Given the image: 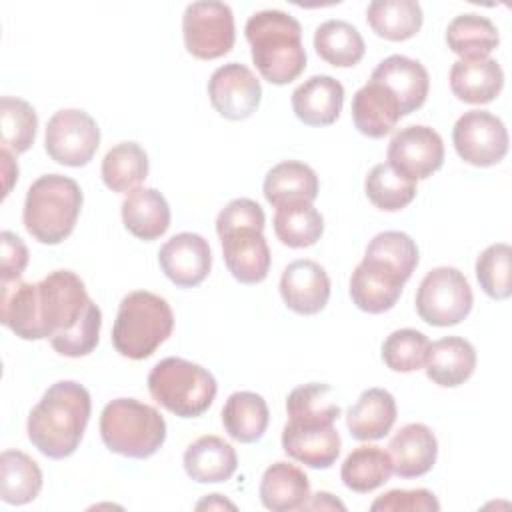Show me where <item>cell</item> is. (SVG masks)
<instances>
[{
	"label": "cell",
	"instance_id": "obj_48",
	"mask_svg": "<svg viewBox=\"0 0 512 512\" xmlns=\"http://www.w3.org/2000/svg\"><path fill=\"white\" fill-rule=\"evenodd\" d=\"M196 508H198V510H200V508H208V510H210V508H232V510H234L236 506H234L232 502H228L226 498H222L220 494H208V498H204L202 502H198Z\"/></svg>",
	"mask_w": 512,
	"mask_h": 512
},
{
	"label": "cell",
	"instance_id": "obj_25",
	"mask_svg": "<svg viewBox=\"0 0 512 512\" xmlns=\"http://www.w3.org/2000/svg\"><path fill=\"white\" fill-rule=\"evenodd\" d=\"M504 86V70L494 58L456 60L450 68L452 94L468 104L492 102Z\"/></svg>",
	"mask_w": 512,
	"mask_h": 512
},
{
	"label": "cell",
	"instance_id": "obj_18",
	"mask_svg": "<svg viewBox=\"0 0 512 512\" xmlns=\"http://www.w3.org/2000/svg\"><path fill=\"white\" fill-rule=\"evenodd\" d=\"M350 112L356 130L368 138H384L402 118V108L396 96L376 80H368L356 90Z\"/></svg>",
	"mask_w": 512,
	"mask_h": 512
},
{
	"label": "cell",
	"instance_id": "obj_5",
	"mask_svg": "<svg viewBox=\"0 0 512 512\" xmlns=\"http://www.w3.org/2000/svg\"><path fill=\"white\" fill-rule=\"evenodd\" d=\"M82 202L84 196L76 180L62 174H44L26 192L24 228L40 244H60L72 234Z\"/></svg>",
	"mask_w": 512,
	"mask_h": 512
},
{
	"label": "cell",
	"instance_id": "obj_47",
	"mask_svg": "<svg viewBox=\"0 0 512 512\" xmlns=\"http://www.w3.org/2000/svg\"><path fill=\"white\" fill-rule=\"evenodd\" d=\"M0 158H2V174H4V198H6L10 194L14 180H18V164L12 158V152H8L6 148H2Z\"/></svg>",
	"mask_w": 512,
	"mask_h": 512
},
{
	"label": "cell",
	"instance_id": "obj_20",
	"mask_svg": "<svg viewBox=\"0 0 512 512\" xmlns=\"http://www.w3.org/2000/svg\"><path fill=\"white\" fill-rule=\"evenodd\" d=\"M344 104V86L328 76L316 74L292 92V110L306 126H328L338 120Z\"/></svg>",
	"mask_w": 512,
	"mask_h": 512
},
{
	"label": "cell",
	"instance_id": "obj_39",
	"mask_svg": "<svg viewBox=\"0 0 512 512\" xmlns=\"http://www.w3.org/2000/svg\"><path fill=\"white\" fill-rule=\"evenodd\" d=\"M364 192L378 210L398 212L416 198V182L398 174L388 162H380L368 172Z\"/></svg>",
	"mask_w": 512,
	"mask_h": 512
},
{
	"label": "cell",
	"instance_id": "obj_11",
	"mask_svg": "<svg viewBox=\"0 0 512 512\" xmlns=\"http://www.w3.org/2000/svg\"><path fill=\"white\" fill-rule=\"evenodd\" d=\"M100 146V128L96 120L80 108H64L52 114L46 124L44 148L46 154L62 164L80 168L86 166Z\"/></svg>",
	"mask_w": 512,
	"mask_h": 512
},
{
	"label": "cell",
	"instance_id": "obj_14",
	"mask_svg": "<svg viewBox=\"0 0 512 512\" xmlns=\"http://www.w3.org/2000/svg\"><path fill=\"white\" fill-rule=\"evenodd\" d=\"M208 98L222 118L246 120L260 106L262 86L248 66L228 62L212 72L208 80Z\"/></svg>",
	"mask_w": 512,
	"mask_h": 512
},
{
	"label": "cell",
	"instance_id": "obj_28",
	"mask_svg": "<svg viewBox=\"0 0 512 512\" xmlns=\"http://www.w3.org/2000/svg\"><path fill=\"white\" fill-rule=\"evenodd\" d=\"M396 416L394 396L384 388H368L348 408L346 426L356 440H380L392 430Z\"/></svg>",
	"mask_w": 512,
	"mask_h": 512
},
{
	"label": "cell",
	"instance_id": "obj_21",
	"mask_svg": "<svg viewBox=\"0 0 512 512\" xmlns=\"http://www.w3.org/2000/svg\"><path fill=\"white\" fill-rule=\"evenodd\" d=\"M340 434L332 426H294L288 424L282 430V450L292 460L324 470L330 468L340 456Z\"/></svg>",
	"mask_w": 512,
	"mask_h": 512
},
{
	"label": "cell",
	"instance_id": "obj_29",
	"mask_svg": "<svg viewBox=\"0 0 512 512\" xmlns=\"http://www.w3.org/2000/svg\"><path fill=\"white\" fill-rule=\"evenodd\" d=\"M418 258V246L406 232L386 230L368 242L362 260L406 284L418 266Z\"/></svg>",
	"mask_w": 512,
	"mask_h": 512
},
{
	"label": "cell",
	"instance_id": "obj_27",
	"mask_svg": "<svg viewBox=\"0 0 512 512\" xmlns=\"http://www.w3.org/2000/svg\"><path fill=\"white\" fill-rule=\"evenodd\" d=\"M120 212L126 230L146 242L160 238L170 226V206L156 188H134L122 200Z\"/></svg>",
	"mask_w": 512,
	"mask_h": 512
},
{
	"label": "cell",
	"instance_id": "obj_3",
	"mask_svg": "<svg viewBox=\"0 0 512 512\" xmlns=\"http://www.w3.org/2000/svg\"><path fill=\"white\" fill-rule=\"evenodd\" d=\"M264 224L262 206L250 198L230 200L216 218L226 268L240 284H258L270 272L272 256L264 238Z\"/></svg>",
	"mask_w": 512,
	"mask_h": 512
},
{
	"label": "cell",
	"instance_id": "obj_26",
	"mask_svg": "<svg viewBox=\"0 0 512 512\" xmlns=\"http://www.w3.org/2000/svg\"><path fill=\"white\" fill-rule=\"evenodd\" d=\"M258 494L272 512L300 510L310 498V480L296 464L278 460L264 470Z\"/></svg>",
	"mask_w": 512,
	"mask_h": 512
},
{
	"label": "cell",
	"instance_id": "obj_36",
	"mask_svg": "<svg viewBox=\"0 0 512 512\" xmlns=\"http://www.w3.org/2000/svg\"><path fill=\"white\" fill-rule=\"evenodd\" d=\"M332 386L308 382L294 388L286 398L288 424L294 426H332L340 416V406L332 398Z\"/></svg>",
	"mask_w": 512,
	"mask_h": 512
},
{
	"label": "cell",
	"instance_id": "obj_1",
	"mask_svg": "<svg viewBox=\"0 0 512 512\" xmlns=\"http://www.w3.org/2000/svg\"><path fill=\"white\" fill-rule=\"evenodd\" d=\"M0 322L22 340H50L68 358L88 356L100 340L102 312L72 270H54L40 282L0 284Z\"/></svg>",
	"mask_w": 512,
	"mask_h": 512
},
{
	"label": "cell",
	"instance_id": "obj_12",
	"mask_svg": "<svg viewBox=\"0 0 512 512\" xmlns=\"http://www.w3.org/2000/svg\"><path fill=\"white\" fill-rule=\"evenodd\" d=\"M452 142L456 154L478 168L498 164L508 152L504 122L486 110L464 112L452 128Z\"/></svg>",
	"mask_w": 512,
	"mask_h": 512
},
{
	"label": "cell",
	"instance_id": "obj_42",
	"mask_svg": "<svg viewBox=\"0 0 512 512\" xmlns=\"http://www.w3.org/2000/svg\"><path fill=\"white\" fill-rule=\"evenodd\" d=\"M430 340L414 328H400L382 342V362L392 372H414L426 362Z\"/></svg>",
	"mask_w": 512,
	"mask_h": 512
},
{
	"label": "cell",
	"instance_id": "obj_38",
	"mask_svg": "<svg viewBox=\"0 0 512 512\" xmlns=\"http://www.w3.org/2000/svg\"><path fill=\"white\" fill-rule=\"evenodd\" d=\"M150 170L148 154L138 142H120L112 146L102 160V182L118 194L138 188Z\"/></svg>",
	"mask_w": 512,
	"mask_h": 512
},
{
	"label": "cell",
	"instance_id": "obj_19",
	"mask_svg": "<svg viewBox=\"0 0 512 512\" xmlns=\"http://www.w3.org/2000/svg\"><path fill=\"white\" fill-rule=\"evenodd\" d=\"M394 474L400 478H418L432 470L438 456L434 432L420 422L402 426L388 444Z\"/></svg>",
	"mask_w": 512,
	"mask_h": 512
},
{
	"label": "cell",
	"instance_id": "obj_7",
	"mask_svg": "<svg viewBox=\"0 0 512 512\" xmlns=\"http://www.w3.org/2000/svg\"><path fill=\"white\" fill-rule=\"evenodd\" d=\"M104 446L126 458H150L166 440V420L150 404L134 398H116L100 414Z\"/></svg>",
	"mask_w": 512,
	"mask_h": 512
},
{
	"label": "cell",
	"instance_id": "obj_15",
	"mask_svg": "<svg viewBox=\"0 0 512 512\" xmlns=\"http://www.w3.org/2000/svg\"><path fill=\"white\" fill-rule=\"evenodd\" d=\"M158 264L178 288H194L206 280L212 266L210 244L194 232H180L166 240L158 252Z\"/></svg>",
	"mask_w": 512,
	"mask_h": 512
},
{
	"label": "cell",
	"instance_id": "obj_2",
	"mask_svg": "<svg viewBox=\"0 0 512 512\" xmlns=\"http://www.w3.org/2000/svg\"><path fill=\"white\" fill-rule=\"evenodd\" d=\"M90 410V392L82 384L74 380L54 382L28 414V440L46 458H68L80 446Z\"/></svg>",
	"mask_w": 512,
	"mask_h": 512
},
{
	"label": "cell",
	"instance_id": "obj_31",
	"mask_svg": "<svg viewBox=\"0 0 512 512\" xmlns=\"http://www.w3.org/2000/svg\"><path fill=\"white\" fill-rule=\"evenodd\" d=\"M402 288V282L364 260L350 276V298L358 310L368 314H382L394 308Z\"/></svg>",
	"mask_w": 512,
	"mask_h": 512
},
{
	"label": "cell",
	"instance_id": "obj_4",
	"mask_svg": "<svg viewBox=\"0 0 512 512\" xmlns=\"http://www.w3.org/2000/svg\"><path fill=\"white\" fill-rule=\"evenodd\" d=\"M252 50V62L270 84L284 86L296 80L306 68L300 22L282 10L254 12L244 26Z\"/></svg>",
	"mask_w": 512,
	"mask_h": 512
},
{
	"label": "cell",
	"instance_id": "obj_37",
	"mask_svg": "<svg viewBox=\"0 0 512 512\" xmlns=\"http://www.w3.org/2000/svg\"><path fill=\"white\" fill-rule=\"evenodd\" d=\"M42 490L40 466L22 450H4L0 456V498L6 504L22 506Z\"/></svg>",
	"mask_w": 512,
	"mask_h": 512
},
{
	"label": "cell",
	"instance_id": "obj_33",
	"mask_svg": "<svg viewBox=\"0 0 512 512\" xmlns=\"http://www.w3.org/2000/svg\"><path fill=\"white\" fill-rule=\"evenodd\" d=\"M394 474L390 454L380 446H358L342 462L340 478L346 488L358 494H368L384 486Z\"/></svg>",
	"mask_w": 512,
	"mask_h": 512
},
{
	"label": "cell",
	"instance_id": "obj_34",
	"mask_svg": "<svg viewBox=\"0 0 512 512\" xmlns=\"http://www.w3.org/2000/svg\"><path fill=\"white\" fill-rule=\"evenodd\" d=\"M366 20L380 38L402 42L422 28L424 14L416 0H372L366 8Z\"/></svg>",
	"mask_w": 512,
	"mask_h": 512
},
{
	"label": "cell",
	"instance_id": "obj_32",
	"mask_svg": "<svg viewBox=\"0 0 512 512\" xmlns=\"http://www.w3.org/2000/svg\"><path fill=\"white\" fill-rule=\"evenodd\" d=\"M446 44L462 60L490 58V52L500 44L496 24L482 14H458L446 28Z\"/></svg>",
	"mask_w": 512,
	"mask_h": 512
},
{
	"label": "cell",
	"instance_id": "obj_45",
	"mask_svg": "<svg viewBox=\"0 0 512 512\" xmlns=\"http://www.w3.org/2000/svg\"><path fill=\"white\" fill-rule=\"evenodd\" d=\"M28 258L30 254L24 240L14 232L4 230L0 234V280L2 282L20 280V276L28 266Z\"/></svg>",
	"mask_w": 512,
	"mask_h": 512
},
{
	"label": "cell",
	"instance_id": "obj_43",
	"mask_svg": "<svg viewBox=\"0 0 512 512\" xmlns=\"http://www.w3.org/2000/svg\"><path fill=\"white\" fill-rule=\"evenodd\" d=\"M510 258L512 248L506 242H496L482 250L476 260L478 284L494 300H506L512 294Z\"/></svg>",
	"mask_w": 512,
	"mask_h": 512
},
{
	"label": "cell",
	"instance_id": "obj_22",
	"mask_svg": "<svg viewBox=\"0 0 512 512\" xmlns=\"http://www.w3.org/2000/svg\"><path fill=\"white\" fill-rule=\"evenodd\" d=\"M182 462L186 474L198 484L226 482L238 468V456L232 444L214 434L200 436L188 444Z\"/></svg>",
	"mask_w": 512,
	"mask_h": 512
},
{
	"label": "cell",
	"instance_id": "obj_24",
	"mask_svg": "<svg viewBox=\"0 0 512 512\" xmlns=\"http://www.w3.org/2000/svg\"><path fill=\"white\" fill-rule=\"evenodd\" d=\"M424 368L434 384L456 388L474 374L476 350L466 338L444 336L430 344Z\"/></svg>",
	"mask_w": 512,
	"mask_h": 512
},
{
	"label": "cell",
	"instance_id": "obj_6",
	"mask_svg": "<svg viewBox=\"0 0 512 512\" xmlns=\"http://www.w3.org/2000/svg\"><path fill=\"white\" fill-rule=\"evenodd\" d=\"M174 330L170 304L148 290L128 292L112 326V344L116 352L130 360H144L168 340Z\"/></svg>",
	"mask_w": 512,
	"mask_h": 512
},
{
	"label": "cell",
	"instance_id": "obj_8",
	"mask_svg": "<svg viewBox=\"0 0 512 512\" xmlns=\"http://www.w3.org/2000/svg\"><path fill=\"white\" fill-rule=\"evenodd\" d=\"M148 392L168 412L180 418H198L212 406L218 386L204 366L168 356L150 370Z\"/></svg>",
	"mask_w": 512,
	"mask_h": 512
},
{
	"label": "cell",
	"instance_id": "obj_16",
	"mask_svg": "<svg viewBox=\"0 0 512 512\" xmlns=\"http://www.w3.org/2000/svg\"><path fill=\"white\" fill-rule=\"evenodd\" d=\"M280 296L284 304L300 316L318 314L330 298L328 272L314 260H294L280 276Z\"/></svg>",
	"mask_w": 512,
	"mask_h": 512
},
{
	"label": "cell",
	"instance_id": "obj_9",
	"mask_svg": "<svg viewBox=\"0 0 512 512\" xmlns=\"http://www.w3.org/2000/svg\"><path fill=\"white\" fill-rule=\"evenodd\" d=\"M416 312L430 326L460 324L472 310L474 294L466 276L454 266H438L426 272L416 290Z\"/></svg>",
	"mask_w": 512,
	"mask_h": 512
},
{
	"label": "cell",
	"instance_id": "obj_23",
	"mask_svg": "<svg viewBox=\"0 0 512 512\" xmlns=\"http://www.w3.org/2000/svg\"><path fill=\"white\" fill-rule=\"evenodd\" d=\"M318 176L316 172L298 160H284L272 166L262 184L264 198L274 208L292 204H312L318 196Z\"/></svg>",
	"mask_w": 512,
	"mask_h": 512
},
{
	"label": "cell",
	"instance_id": "obj_30",
	"mask_svg": "<svg viewBox=\"0 0 512 512\" xmlns=\"http://www.w3.org/2000/svg\"><path fill=\"white\" fill-rule=\"evenodd\" d=\"M270 422L266 400L250 390H240L228 396L222 408V424L228 436L242 444L258 442Z\"/></svg>",
	"mask_w": 512,
	"mask_h": 512
},
{
	"label": "cell",
	"instance_id": "obj_40",
	"mask_svg": "<svg viewBox=\"0 0 512 512\" xmlns=\"http://www.w3.org/2000/svg\"><path fill=\"white\" fill-rule=\"evenodd\" d=\"M276 238L288 248H308L324 234V218L312 204H292L276 208Z\"/></svg>",
	"mask_w": 512,
	"mask_h": 512
},
{
	"label": "cell",
	"instance_id": "obj_41",
	"mask_svg": "<svg viewBox=\"0 0 512 512\" xmlns=\"http://www.w3.org/2000/svg\"><path fill=\"white\" fill-rule=\"evenodd\" d=\"M38 116L30 102L16 96L0 98V142L12 154L26 152L36 138Z\"/></svg>",
	"mask_w": 512,
	"mask_h": 512
},
{
	"label": "cell",
	"instance_id": "obj_13",
	"mask_svg": "<svg viewBox=\"0 0 512 512\" xmlns=\"http://www.w3.org/2000/svg\"><path fill=\"white\" fill-rule=\"evenodd\" d=\"M386 160L398 174L414 182L426 180L444 164L442 136L424 124L400 128L388 144Z\"/></svg>",
	"mask_w": 512,
	"mask_h": 512
},
{
	"label": "cell",
	"instance_id": "obj_17",
	"mask_svg": "<svg viewBox=\"0 0 512 512\" xmlns=\"http://www.w3.org/2000/svg\"><path fill=\"white\" fill-rule=\"evenodd\" d=\"M370 80L384 84L396 96L402 116L416 112L426 102L430 88L428 70L418 60L402 54H392L378 62L370 74Z\"/></svg>",
	"mask_w": 512,
	"mask_h": 512
},
{
	"label": "cell",
	"instance_id": "obj_10",
	"mask_svg": "<svg viewBox=\"0 0 512 512\" xmlns=\"http://www.w3.org/2000/svg\"><path fill=\"white\" fill-rule=\"evenodd\" d=\"M182 36L188 54L216 60L228 54L236 40L232 8L218 0H198L184 8Z\"/></svg>",
	"mask_w": 512,
	"mask_h": 512
},
{
	"label": "cell",
	"instance_id": "obj_35",
	"mask_svg": "<svg viewBox=\"0 0 512 512\" xmlns=\"http://www.w3.org/2000/svg\"><path fill=\"white\" fill-rule=\"evenodd\" d=\"M314 50L330 66L350 68L362 60L366 44L356 26L346 20L332 18L316 28Z\"/></svg>",
	"mask_w": 512,
	"mask_h": 512
},
{
	"label": "cell",
	"instance_id": "obj_44",
	"mask_svg": "<svg viewBox=\"0 0 512 512\" xmlns=\"http://www.w3.org/2000/svg\"><path fill=\"white\" fill-rule=\"evenodd\" d=\"M372 512H438L440 502L438 498L426 490V488H414V490H390L382 496H378L370 504Z\"/></svg>",
	"mask_w": 512,
	"mask_h": 512
},
{
	"label": "cell",
	"instance_id": "obj_46",
	"mask_svg": "<svg viewBox=\"0 0 512 512\" xmlns=\"http://www.w3.org/2000/svg\"><path fill=\"white\" fill-rule=\"evenodd\" d=\"M304 508L306 510H346V506L340 502V500H336L330 492H316L314 496H310L308 498V502L304 504Z\"/></svg>",
	"mask_w": 512,
	"mask_h": 512
}]
</instances>
